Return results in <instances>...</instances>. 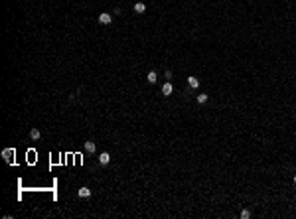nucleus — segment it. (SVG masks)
Listing matches in <instances>:
<instances>
[{"instance_id":"f257e3e1","label":"nucleus","mask_w":296,"mask_h":219,"mask_svg":"<svg viewBox=\"0 0 296 219\" xmlns=\"http://www.w3.org/2000/svg\"><path fill=\"white\" fill-rule=\"evenodd\" d=\"M14 154H16V152H14V148H4V150H2V158L10 164L12 160H14Z\"/></svg>"},{"instance_id":"f03ea898","label":"nucleus","mask_w":296,"mask_h":219,"mask_svg":"<svg viewBox=\"0 0 296 219\" xmlns=\"http://www.w3.org/2000/svg\"><path fill=\"white\" fill-rule=\"evenodd\" d=\"M172 93H174V85H172L170 81L164 83V85H162V95H164V97H170Z\"/></svg>"},{"instance_id":"7ed1b4c3","label":"nucleus","mask_w":296,"mask_h":219,"mask_svg":"<svg viewBox=\"0 0 296 219\" xmlns=\"http://www.w3.org/2000/svg\"><path fill=\"white\" fill-rule=\"evenodd\" d=\"M99 22H101V24H111V22H113V16L107 14V12H101V14H99Z\"/></svg>"},{"instance_id":"20e7f679","label":"nucleus","mask_w":296,"mask_h":219,"mask_svg":"<svg viewBox=\"0 0 296 219\" xmlns=\"http://www.w3.org/2000/svg\"><path fill=\"white\" fill-rule=\"evenodd\" d=\"M109 162H111V154L109 152H103L101 156H99V164H101V166H107Z\"/></svg>"},{"instance_id":"39448f33","label":"nucleus","mask_w":296,"mask_h":219,"mask_svg":"<svg viewBox=\"0 0 296 219\" xmlns=\"http://www.w3.org/2000/svg\"><path fill=\"white\" fill-rule=\"evenodd\" d=\"M134 12H136V14H144V12H146V4H144V2H136V4H134Z\"/></svg>"},{"instance_id":"423d86ee","label":"nucleus","mask_w":296,"mask_h":219,"mask_svg":"<svg viewBox=\"0 0 296 219\" xmlns=\"http://www.w3.org/2000/svg\"><path fill=\"white\" fill-rule=\"evenodd\" d=\"M85 152H89V154L95 152V142L93 140H87V142H85Z\"/></svg>"},{"instance_id":"0eeeda50","label":"nucleus","mask_w":296,"mask_h":219,"mask_svg":"<svg viewBox=\"0 0 296 219\" xmlns=\"http://www.w3.org/2000/svg\"><path fill=\"white\" fill-rule=\"evenodd\" d=\"M188 83H190V87H192V89H197V87H199L197 77H188Z\"/></svg>"},{"instance_id":"6e6552de","label":"nucleus","mask_w":296,"mask_h":219,"mask_svg":"<svg viewBox=\"0 0 296 219\" xmlns=\"http://www.w3.org/2000/svg\"><path fill=\"white\" fill-rule=\"evenodd\" d=\"M156 79H158V75H156V71H150L146 75V81L148 83H156Z\"/></svg>"},{"instance_id":"1a4fd4ad","label":"nucleus","mask_w":296,"mask_h":219,"mask_svg":"<svg viewBox=\"0 0 296 219\" xmlns=\"http://www.w3.org/2000/svg\"><path fill=\"white\" fill-rule=\"evenodd\" d=\"M30 138H32V140H38L40 138V130L38 128H32V130H30Z\"/></svg>"},{"instance_id":"9d476101","label":"nucleus","mask_w":296,"mask_h":219,"mask_svg":"<svg viewBox=\"0 0 296 219\" xmlns=\"http://www.w3.org/2000/svg\"><path fill=\"white\" fill-rule=\"evenodd\" d=\"M79 196L81 197H89L91 196V190H89V188H81V190H79Z\"/></svg>"},{"instance_id":"9b49d317","label":"nucleus","mask_w":296,"mask_h":219,"mask_svg":"<svg viewBox=\"0 0 296 219\" xmlns=\"http://www.w3.org/2000/svg\"><path fill=\"white\" fill-rule=\"evenodd\" d=\"M197 103H199V105H203V103H207V95H205V93H201V95H197Z\"/></svg>"},{"instance_id":"f8f14e48","label":"nucleus","mask_w":296,"mask_h":219,"mask_svg":"<svg viewBox=\"0 0 296 219\" xmlns=\"http://www.w3.org/2000/svg\"><path fill=\"white\" fill-rule=\"evenodd\" d=\"M241 217H243V219H249V217H251V211H249V209H243V211H241Z\"/></svg>"},{"instance_id":"ddd939ff","label":"nucleus","mask_w":296,"mask_h":219,"mask_svg":"<svg viewBox=\"0 0 296 219\" xmlns=\"http://www.w3.org/2000/svg\"><path fill=\"white\" fill-rule=\"evenodd\" d=\"M294 184H296V176H294Z\"/></svg>"}]
</instances>
